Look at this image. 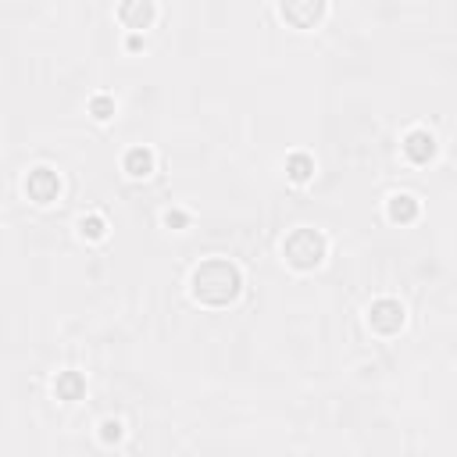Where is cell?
<instances>
[{"label":"cell","mask_w":457,"mask_h":457,"mask_svg":"<svg viewBox=\"0 0 457 457\" xmlns=\"http://www.w3.org/2000/svg\"><path fill=\"white\" fill-rule=\"evenodd\" d=\"M368 322L372 329H379V333H397V329L404 325V308H400V300H375L372 308H368Z\"/></svg>","instance_id":"3957f363"},{"label":"cell","mask_w":457,"mask_h":457,"mask_svg":"<svg viewBox=\"0 0 457 457\" xmlns=\"http://www.w3.org/2000/svg\"><path fill=\"white\" fill-rule=\"evenodd\" d=\"M311 172H315V161L308 154H290L286 158V175H290L293 183H308Z\"/></svg>","instance_id":"8fae6325"},{"label":"cell","mask_w":457,"mask_h":457,"mask_svg":"<svg viewBox=\"0 0 457 457\" xmlns=\"http://www.w3.org/2000/svg\"><path fill=\"white\" fill-rule=\"evenodd\" d=\"M404 154H408L415 165H425L429 158L436 154V140H433V133H425V129L408 133V140H404Z\"/></svg>","instance_id":"5b68a950"},{"label":"cell","mask_w":457,"mask_h":457,"mask_svg":"<svg viewBox=\"0 0 457 457\" xmlns=\"http://www.w3.org/2000/svg\"><path fill=\"white\" fill-rule=\"evenodd\" d=\"M104 233H108V225H104V218H100V215L83 218V236H90V240H104Z\"/></svg>","instance_id":"7c38bea8"},{"label":"cell","mask_w":457,"mask_h":457,"mask_svg":"<svg viewBox=\"0 0 457 457\" xmlns=\"http://www.w3.org/2000/svg\"><path fill=\"white\" fill-rule=\"evenodd\" d=\"M390 218H393V222H415V218H418V200L408 197V193L390 197Z\"/></svg>","instance_id":"30bf717a"},{"label":"cell","mask_w":457,"mask_h":457,"mask_svg":"<svg viewBox=\"0 0 457 457\" xmlns=\"http://www.w3.org/2000/svg\"><path fill=\"white\" fill-rule=\"evenodd\" d=\"M90 111H93L100 122H104V118H111V115H115V100H111V97H93Z\"/></svg>","instance_id":"4fadbf2b"},{"label":"cell","mask_w":457,"mask_h":457,"mask_svg":"<svg viewBox=\"0 0 457 457\" xmlns=\"http://www.w3.org/2000/svg\"><path fill=\"white\" fill-rule=\"evenodd\" d=\"M58 190H61V183L50 168H36V172H29V179H25V193H29L36 204H50V200L58 197Z\"/></svg>","instance_id":"277c9868"},{"label":"cell","mask_w":457,"mask_h":457,"mask_svg":"<svg viewBox=\"0 0 457 457\" xmlns=\"http://www.w3.org/2000/svg\"><path fill=\"white\" fill-rule=\"evenodd\" d=\"M325 258V236L315 233V228H297V233L286 240V261L293 268H315Z\"/></svg>","instance_id":"7a4b0ae2"},{"label":"cell","mask_w":457,"mask_h":457,"mask_svg":"<svg viewBox=\"0 0 457 457\" xmlns=\"http://www.w3.org/2000/svg\"><path fill=\"white\" fill-rule=\"evenodd\" d=\"M240 286H243V275L233 261L211 258L193 272V297L200 304H208V308H225V304H233L240 297Z\"/></svg>","instance_id":"6da1fadb"},{"label":"cell","mask_w":457,"mask_h":457,"mask_svg":"<svg viewBox=\"0 0 457 457\" xmlns=\"http://www.w3.org/2000/svg\"><path fill=\"white\" fill-rule=\"evenodd\" d=\"M125 172L136 175V179H143V175L154 172V154H150L147 147H133L129 154H125Z\"/></svg>","instance_id":"ba28073f"},{"label":"cell","mask_w":457,"mask_h":457,"mask_svg":"<svg viewBox=\"0 0 457 457\" xmlns=\"http://www.w3.org/2000/svg\"><path fill=\"white\" fill-rule=\"evenodd\" d=\"M54 390H58L61 400H79V397L86 393V379H83L79 372H61L58 383H54Z\"/></svg>","instance_id":"9c48e42d"},{"label":"cell","mask_w":457,"mask_h":457,"mask_svg":"<svg viewBox=\"0 0 457 457\" xmlns=\"http://www.w3.org/2000/svg\"><path fill=\"white\" fill-rule=\"evenodd\" d=\"M322 4L318 0H308V4H283V18L286 22H293L297 29H308V25H315L318 18H322Z\"/></svg>","instance_id":"8992f818"},{"label":"cell","mask_w":457,"mask_h":457,"mask_svg":"<svg viewBox=\"0 0 457 457\" xmlns=\"http://www.w3.org/2000/svg\"><path fill=\"white\" fill-rule=\"evenodd\" d=\"M165 222L179 228V225H186V215H183V211H168V215H165Z\"/></svg>","instance_id":"9a60e30c"},{"label":"cell","mask_w":457,"mask_h":457,"mask_svg":"<svg viewBox=\"0 0 457 457\" xmlns=\"http://www.w3.org/2000/svg\"><path fill=\"white\" fill-rule=\"evenodd\" d=\"M100 429H104V433H100V436H104V443H118V440H122V422L108 418V422L100 425Z\"/></svg>","instance_id":"5bb4252c"},{"label":"cell","mask_w":457,"mask_h":457,"mask_svg":"<svg viewBox=\"0 0 457 457\" xmlns=\"http://www.w3.org/2000/svg\"><path fill=\"white\" fill-rule=\"evenodd\" d=\"M118 18L129 25V29H143V25L154 18V4H147V0H136V4H122V8H118Z\"/></svg>","instance_id":"52a82bcc"}]
</instances>
